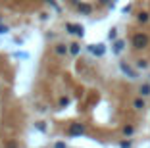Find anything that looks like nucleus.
<instances>
[{"label":"nucleus","mask_w":150,"mask_h":148,"mask_svg":"<svg viewBox=\"0 0 150 148\" xmlns=\"http://www.w3.org/2000/svg\"><path fill=\"white\" fill-rule=\"evenodd\" d=\"M131 46L135 48V50H146V48L150 46V37L146 35V33H142V31L133 33L131 35Z\"/></svg>","instance_id":"nucleus-1"},{"label":"nucleus","mask_w":150,"mask_h":148,"mask_svg":"<svg viewBox=\"0 0 150 148\" xmlns=\"http://www.w3.org/2000/svg\"><path fill=\"white\" fill-rule=\"evenodd\" d=\"M119 69H121V73L127 75L129 79H139V69H135V67H131V65L127 64V62H119Z\"/></svg>","instance_id":"nucleus-2"},{"label":"nucleus","mask_w":150,"mask_h":148,"mask_svg":"<svg viewBox=\"0 0 150 148\" xmlns=\"http://www.w3.org/2000/svg\"><path fill=\"white\" fill-rule=\"evenodd\" d=\"M85 133H87V129H85L83 123H71L69 129H67V135L69 137H81V135H85Z\"/></svg>","instance_id":"nucleus-3"},{"label":"nucleus","mask_w":150,"mask_h":148,"mask_svg":"<svg viewBox=\"0 0 150 148\" xmlns=\"http://www.w3.org/2000/svg\"><path fill=\"white\" fill-rule=\"evenodd\" d=\"M131 108L135 110V112H144L146 110V98H142V96H135L131 100Z\"/></svg>","instance_id":"nucleus-4"},{"label":"nucleus","mask_w":150,"mask_h":148,"mask_svg":"<svg viewBox=\"0 0 150 148\" xmlns=\"http://www.w3.org/2000/svg\"><path fill=\"white\" fill-rule=\"evenodd\" d=\"M66 29L69 31L71 35H77V37H83V35H85V27H83V25H75V23H66Z\"/></svg>","instance_id":"nucleus-5"},{"label":"nucleus","mask_w":150,"mask_h":148,"mask_svg":"<svg viewBox=\"0 0 150 148\" xmlns=\"http://www.w3.org/2000/svg\"><path fill=\"white\" fill-rule=\"evenodd\" d=\"M135 133H137V127L133 125V123H127V125L121 127V135H123L125 139H131V137L135 135Z\"/></svg>","instance_id":"nucleus-6"},{"label":"nucleus","mask_w":150,"mask_h":148,"mask_svg":"<svg viewBox=\"0 0 150 148\" xmlns=\"http://www.w3.org/2000/svg\"><path fill=\"white\" fill-rule=\"evenodd\" d=\"M88 50H91V54H94V56H98V58L106 54V46H104V44H91Z\"/></svg>","instance_id":"nucleus-7"},{"label":"nucleus","mask_w":150,"mask_h":148,"mask_svg":"<svg viewBox=\"0 0 150 148\" xmlns=\"http://www.w3.org/2000/svg\"><path fill=\"white\" fill-rule=\"evenodd\" d=\"M139 96L150 98V81H146V83H142L141 87H139Z\"/></svg>","instance_id":"nucleus-8"},{"label":"nucleus","mask_w":150,"mask_h":148,"mask_svg":"<svg viewBox=\"0 0 150 148\" xmlns=\"http://www.w3.org/2000/svg\"><path fill=\"white\" fill-rule=\"evenodd\" d=\"M135 67H137L139 71H144L150 67V62L146 60V58H139V60H135Z\"/></svg>","instance_id":"nucleus-9"},{"label":"nucleus","mask_w":150,"mask_h":148,"mask_svg":"<svg viewBox=\"0 0 150 148\" xmlns=\"http://www.w3.org/2000/svg\"><path fill=\"white\" fill-rule=\"evenodd\" d=\"M137 21L141 23V25L150 23V13H148V12H139V13H137Z\"/></svg>","instance_id":"nucleus-10"},{"label":"nucleus","mask_w":150,"mask_h":148,"mask_svg":"<svg viewBox=\"0 0 150 148\" xmlns=\"http://www.w3.org/2000/svg\"><path fill=\"white\" fill-rule=\"evenodd\" d=\"M123 48H125V40L119 39V40H115V42H114V48H112V52H114V54H121V52H123Z\"/></svg>","instance_id":"nucleus-11"},{"label":"nucleus","mask_w":150,"mask_h":148,"mask_svg":"<svg viewBox=\"0 0 150 148\" xmlns=\"http://www.w3.org/2000/svg\"><path fill=\"white\" fill-rule=\"evenodd\" d=\"M54 52H56L58 56H66V54L69 52V46H66V44H56V46H54Z\"/></svg>","instance_id":"nucleus-12"},{"label":"nucleus","mask_w":150,"mask_h":148,"mask_svg":"<svg viewBox=\"0 0 150 148\" xmlns=\"http://www.w3.org/2000/svg\"><path fill=\"white\" fill-rule=\"evenodd\" d=\"M79 52H81V44L79 42H71L69 44V54L71 56H79Z\"/></svg>","instance_id":"nucleus-13"},{"label":"nucleus","mask_w":150,"mask_h":148,"mask_svg":"<svg viewBox=\"0 0 150 148\" xmlns=\"http://www.w3.org/2000/svg\"><path fill=\"white\" fill-rule=\"evenodd\" d=\"M79 12H81V13H85V16H88V13L93 12V8H91L88 4H79Z\"/></svg>","instance_id":"nucleus-14"},{"label":"nucleus","mask_w":150,"mask_h":148,"mask_svg":"<svg viewBox=\"0 0 150 148\" xmlns=\"http://www.w3.org/2000/svg\"><path fill=\"white\" fill-rule=\"evenodd\" d=\"M131 146H133V140H131V139L119 140V148H131Z\"/></svg>","instance_id":"nucleus-15"},{"label":"nucleus","mask_w":150,"mask_h":148,"mask_svg":"<svg viewBox=\"0 0 150 148\" xmlns=\"http://www.w3.org/2000/svg\"><path fill=\"white\" fill-rule=\"evenodd\" d=\"M66 106H69V98H67V96H62V98H60V108H66Z\"/></svg>","instance_id":"nucleus-16"},{"label":"nucleus","mask_w":150,"mask_h":148,"mask_svg":"<svg viewBox=\"0 0 150 148\" xmlns=\"http://www.w3.org/2000/svg\"><path fill=\"white\" fill-rule=\"evenodd\" d=\"M37 129H39V131H46V125H44V121H37Z\"/></svg>","instance_id":"nucleus-17"},{"label":"nucleus","mask_w":150,"mask_h":148,"mask_svg":"<svg viewBox=\"0 0 150 148\" xmlns=\"http://www.w3.org/2000/svg\"><path fill=\"white\" fill-rule=\"evenodd\" d=\"M108 37H110L112 40H115V37H117V29H112V31H110V35H108Z\"/></svg>","instance_id":"nucleus-18"},{"label":"nucleus","mask_w":150,"mask_h":148,"mask_svg":"<svg viewBox=\"0 0 150 148\" xmlns=\"http://www.w3.org/2000/svg\"><path fill=\"white\" fill-rule=\"evenodd\" d=\"M4 146H6V148H18V144L13 142V140H8V142H6Z\"/></svg>","instance_id":"nucleus-19"},{"label":"nucleus","mask_w":150,"mask_h":148,"mask_svg":"<svg viewBox=\"0 0 150 148\" xmlns=\"http://www.w3.org/2000/svg\"><path fill=\"white\" fill-rule=\"evenodd\" d=\"M54 148H67V144L60 140V142H56V144H54Z\"/></svg>","instance_id":"nucleus-20"},{"label":"nucleus","mask_w":150,"mask_h":148,"mask_svg":"<svg viewBox=\"0 0 150 148\" xmlns=\"http://www.w3.org/2000/svg\"><path fill=\"white\" fill-rule=\"evenodd\" d=\"M2 33H8V27L6 25H0V35H2Z\"/></svg>","instance_id":"nucleus-21"}]
</instances>
